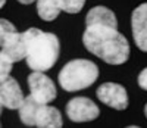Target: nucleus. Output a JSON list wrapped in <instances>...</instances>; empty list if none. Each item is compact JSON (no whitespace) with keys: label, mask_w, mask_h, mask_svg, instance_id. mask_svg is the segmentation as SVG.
Masks as SVG:
<instances>
[{"label":"nucleus","mask_w":147,"mask_h":128,"mask_svg":"<svg viewBox=\"0 0 147 128\" xmlns=\"http://www.w3.org/2000/svg\"><path fill=\"white\" fill-rule=\"evenodd\" d=\"M82 43L90 53L109 65H122L129 59V43L112 25H85Z\"/></svg>","instance_id":"f257e3e1"},{"label":"nucleus","mask_w":147,"mask_h":128,"mask_svg":"<svg viewBox=\"0 0 147 128\" xmlns=\"http://www.w3.org/2000/svg\"><path fill=\"white\" fill-rule=\"evenodd\" d=\"M24 37L27 43V65L38 72L53 68L59 58V38L53 33H44L38 28H28Z\"/></svg>","instance_id":"f03ea898"},{"label":"nucleus","mask_w":147,"mask_h":128,"mask_svg":"<svg viewBox=\"0 0 147 128\" xmlns=\"http://www.w3.org/2000/svg\"><path fill=\"white\" fill-rule=\"evenodd\" d=\"M99 78V68L87 59H74L60 69L57 80L65 91H80L96 83Z\"/></svg>","instance_id":"7ed1b4c3"},{"label":"nucleus","mask_w":147,"mask_h":128,"mask_svg":"<svg viewBox=\"0 0 147 128\" xmlns=\"http://www.w3.org/2000/svg\"><path fill=\"white\" fill-rule=\"evenodd\" d=\"M28 87L31 93L30 96L43 105L50 103L56 99L57 94L56 85L44 72H38V71L31 72L28 75Z\"/></svg>","instance_id":"20e7f679"},{"label":"nucleus","mask_w":147,"mask_h":128,"mask_svg":"<svg viewBox=\"0 0 147 128\" xmlns=\"http://www.w3.org/2000/svg\"><path fill=\"white\" fill-rule=\"evenodd\" d=\"M66 115L72 122H90L99 118L100 109L88 97H74L66 105Z\"/></svg>","instance_id":"39448f33"},{"label":"nucleus","mask_w":147,"mask_h":128,"mask_svg":"<svg viewBox=\"0 0 147 128\" xmlns=\"http://www.w3.org/2000/svg\"><path fill=\"white\" fill-rule=\"evenodd\" d=\"M97 99L106 106L116 109V110H125L128 108V93L124 85L116 83H105L97 88Z\"/></svg>","instance_id":"423d86ee"},{"label":"nucleus","mask_w":147,"mask_h":128,"mask_svg":"<svg viewBox=\"0 0 147 128\" xmlns=\"http://www.w3.org/2000/svg\"><path fill=\"white\" fill-rule=\"evenodd\" d=\"M24 93L18 81L10 75H5L0 78V103L7 109H19L24 102Z\"/></svg>","instance_id":"0eeeda50"},{"label":"nucleus","mask_w":147,"mask_h":128,"mask_svg":"<svg viewBox=\"0 0 147 128\" xmlns=\"http://www.w3.org/2000/svg\"><path fill=\"white\" fill-rule=\"evenodd\" d=\"M132 38L141 52H147V3H141L131 15Z\"/></svg>","instance_id":"6e6552de"},{"label":"nucleus","mask_w":147,"mask_h":128,"mask_svg":"<svg viewBox=\"0 0 147 128\" xmlns=\"http://www.w3.org/2000/svg\"><path fill=\"white\" fill-rule=\"evenodd\" d=\"M2 52L7 56V59L15 63L27 58V43L24 33H13L10 34L6 41L2 44Z\"/></svg>","instance_id":"1a4fd4ad"},{"label":"nucleus","mask_w":147,"mask_h":128,"mask_svg":"<svg viewBox=\"0 0 147 128\" xmlns=\"http://www.w3.org/2000/svg\"><path fill=\"white\" fill-rule=\"evenodd\" d=\"M43 106L44 105L40 103V102H37L34 97H31V96L25 97L21 108L18 109L21 122L27 127H34L37 124V119H38V115H40Z\"/></svg>","instance_id":"9d476101"},{"label":"nucleus","mask_w":147,"mask_h":128,"mask_svg":"<svg viewBox=\"0 0 147 128\" xmlns=\"http://www.w3.org/2000/svg\"><path fill=\"white\" fill-rule=\"evenodd\" d=\"M85 25H112L118 27V19L115 14L106 6H96L88 10L85 16Z\"/></svg>","instance_id":"9b49d317"},{"label":"nucleus","mask_w":147,"mask_h":128,"mask_svg":"<svg viewBox=\"0 0 147 128\" xmlns=\"http://www.w3.org/2000/svg\"><path fill=\"white\" fill-rule=\"evenodd\" d=\"M62 125H63V121H62L60 112L53 106L44 105L38 115L35 127L37 128H62Z\"/></svg>","instance_id":"f8f14e48"},{"label":"nucleus","mask_w":147,"mask_h":128,"mask_svg":"<svg viewBox=\"0 0 147 128\" xmlns=\"http://www.w3.org/2000/svg\"><path fill=\"white\" fill-rule=\"evenodd\" d=\"M37 12L43 21H55L60 12L59 2L57 0H37Z\"/></svg>","instance_id":"ddd939ff"},{"label":"nucleus","mask_w":147,"mask_h":128,"mask_svg":"<svg viewBox=\"0 0 147 128\" xmlns=\"http://www.w3.org/2000/svg\"><path fill=\"white\" fill-rule=\"evenodd\" d=\"M60 10L66 12V14H78L82 10L85 0H57Z\"/></svg>","instance_id":"4468645a"},{"label":"nucleus","mask_w":147,"mask_h":128,"mask_svg":"<svg viewBox=\"0 0 147 128\" xmlns=\"http://www.w3.org/2000/svg\"><path fill=\"white\" fill-rule=\"evenodd\" d=\"M13 33H16L15 25L7 19L0 18V47H2V44L6 41V38Z\"/></svg>","instance_id":"2eb2a0df"},{"label":"nucleus","mask_w":147,"mask_h":128,"mask_svg":"<svg viewBox=\"0 0 147 128\" xmlns=\"http://www.w3.org/2000/svg\"><path fill=\"white\" fill-rule=\"evenodd\" d=\"M12 63L9 59H7V56L0 50V78L2 77H5V75H10V71H12Z\"/></svg>","instance_id":"dca6fc26"},{"label":"nucleus","mask_w":147,"mask_h":128,"mask_svg":"<svg viewBox=\"0 0 147 128\" xmlns=\"http://www.w3.org/2000/svg\"><path fill=\"white\" fill-rule=\"evenodd\" d=\"M138 85H140V88L147 91V68H144L138 74Z\"/></svg>","instance_id":"f3484780"},{"label":"nucleus","mask_w":147,"mask_h":128,"mask_svg":"<svg viewBox=\"0 0 147 128\" xmlns=\"http://www.w3.org/2000/svg\"><path fill=\"white\" fill-rule=\"evenodd\" d=\"M19 3H22V5H31V3H34V2H37V0H18Z\"/></svg>","instance_id":"a211bd4d"},{"label":"nucleus","mask_w":147,"mask_h":128,"mask_svg":"<svg viewBox=\"0 0 147 128\" xmlns=\"http://www.w3.org/2000/svg\"><path fill=\"white\" fill-rule=\"evenodd\" d=\"M5 5H6V0H0V9H2Z\"/></svg>","instance_id":"6ab92c4d"},{"label":"nucleus","mask_w":147,"mask_h":128,"mask_svg":"<svg viewBox=\"0 0 147 128\" xmlns=\"http://www.w3.org/2000/svg\"><path fill=\"white\" fill-rule=\"evenodd\" d=\"M2 110H3V105L0 103V115H2ZM0 128H2V124H0Z\"/></svg>","instance_id":"aec40b11"},{"label":"nucleus","mask_w":147,"mask_h":128,"mask_svg":"<svg viewBox=\"0 0 147 128\" xmlns=\"http://www.w3.org/2000/svg\"><path fill=\"white\" fill-rule=\"evenodd\" d=\"M144 115H146V118H147V103H146V106H144Z\"/></svg>","instance_id":"412c9836"},{"label":"nucleus","mask_w":147,"mask_h":128,"mask_svg":"<svg viewBox=\"0 0 147 128\" xmlns=\"http://www.w3.org/2000/svg\"><path fill=\"white\" fill-rule=\"evenodd\" d=\"M127 128H140V127H137V125H129V127H127Z\"/></svg>","instance_id":"4be33fe9"}]
</instances>
